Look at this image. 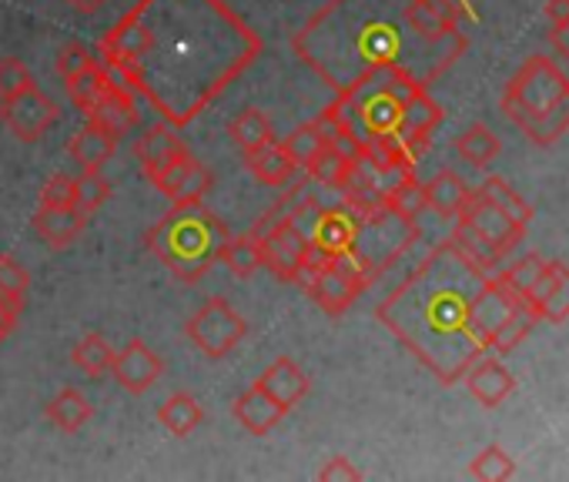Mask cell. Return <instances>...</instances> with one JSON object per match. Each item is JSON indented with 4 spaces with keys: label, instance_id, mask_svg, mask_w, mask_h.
Wrapping results in <instances>:
<instances>
[{
    "label": "cell",
    "instance_id": "obj_1",
    "mask_svg": "<svg viewBox=\"0 0 569 482\" xmlns=\"http://www.w3.org/2000/svg\"><path fill=\"white\" fill-rule=\"evenodd\" d=\"M98 51L114 81L184 128L261 58L264 41L224 0H138Z\"/></svg>",
    "mask_w": 569,
    "mask_h": 482
},
{
    "label": "cell",
    "instance_id": "obj_2",
    "mask_svg": "<svg viewBox=\"0 0 569 482\" xmlns=\"http://www.w3.org/2000/svg\"><path fill=\"white\" fill-rule=\"evenodd\" d=\"M489 275L452 238L439 241L376 305V319L442 385H456L472 362L489 355L479 329V299Z\"/></svg>",
    "mask_w": 569,
    "mask_h": 482
},
{
    "label": "cell",
    "instance_id": "obj_3",
    "mask_svg": "<svg viewBox=\"0 0 569 482\" xmlns=\"http://www.w3.org/2000/svg\"><path fill=\"white\" fill-rule=\"evenodd\" d=\"M406 8V4H402ZM389 14L386 0H329L306 28L292 38V51L339 94L372 71L399 68L426 84L449 68L429 54L409 51L406 38H416L406 14ZM429 88V84H426Z\"/></svg>",
    "mask_w": 569,
    "mask_h": 482
},
{
    "label": "cell",
    "instance_id": "obj_4",
    "mask_svg": "<svg viewBox=\"0 0 569 482\" xmlns=\"http://www.w3.org/2000/svg\"><path fill=\"white\" fill-rule=\"evenodd\" d=\"M224 241L228 228L204 208V201L171 204V211L144 234L148 252L184 285L201 282L218 265Z\"/></svg>",
    "mask_w": 569,
    "mask_h": 482
},
{
    "label": "cell",
    "instance_id": "obj_5",
    "mask_svg": "<svg viewBox=\"0 0 569 482\" xmlns=\"http://www.w3.org/2000/svg\"><path fill=\"white\" fill-rule=\"evenodd\" d=\"M499 108L532 144L549 148L569 131V78L549 58L532 54L506 81Z\"/></svg>",
    "mask_w": 569,
    "mask_h": 482
},
{
    "label": "cell",
    "instance_id": "obj_6",
    "mask_svg": "<svg viewBox=\"0 0 569 482\" xmlns=\"http://www.w3.org/2000/svg\"><path fill=\"white\" fill-rule=\"evenodd\" d=\"M416 238H419L416 221L399 218L389 208H379L359 221V234L352 241V252H346V255L359 265V272L372 285L389 265H396L409 252V245H416Z\"/></svg>",
    "mask_w": 569,
    "mask_h": 482
},
{
    "label": "cell",
    "instance_id": "obj_7",
    "mask_svg": "<svg viewBox=\"0 0 569 482\" xmlns=\"http://www.w3.org/2000/svg\"><path fill=\"white\" fill-rule=\"evenodd\" d=\"M184 335L191 339V345L198 352H204L208 359H224L228 352L238 349V342L248 335V322L244 315H238L231 309L228 299H211L204 302L184 325Z\"/></svg>",
    "mask_w": 569,
    "mask_h": 482
},
{
    "label": "cell",
    "instance_id": "obj_8",
    "mask_svg": "<svg viewBox=\"0 0 569 482\" xmlns=\"http://www.w3.org/2000/svg\"><path fill=\"white\" fill-rule=\"evenodd\" d=\"M366 289H369V282L359 272V265L349 255H336V259H326V265L316 272V279H312V285L306 292L316 299V305L326 315L342 319Z\"/></svg>",
    "mask_w": 569,
    "mask_h": 482
},
{
    "label": "cell",
    "instance_id": "obj_9",
    "mask_svg": "<svg viewBox=\"0 0 569 482\" xmlns=\"http://www.w3.org/2000/svg\"><path fill=\"white\" fill-rule=\"evenodd\" d=\"M61 118V108L34 84L31 91L0 101V124H4L18 141L34 144L41 141Z\"/></svg>",
    "mask_w": 569,
    "mask_h": 482
},
{
    "label": "cell",
    "instance_id": "obj_10",
    "mask_svg": "<svg viewBox=\"0 0 569 482\" xmlns=\"http://www.w3.org/2000/svg\"><path fill=\"white\" fill-rule=\"evenodd\" d=\"M309 231L302 228V221L284 218L278 221L264 238H261V255H264V269L278 279V282H296V272L302 269V262L309 259Z\"/></svg>",
    "mask_w": 569,
    "mask_h": 482
},
{
    "label": "cell",
    "instance_id": "obj_11",
    "mask_svg": "<svg viewBox=\"0 0 569 482\" xmlns=\"http://www.w3.org/2000/svg\"><path fill=\"white\" fill-rule=\"evenodd\" d=\"M456 218L466 221L472 231H479L486 241H492V245H496L502 255H512L516 245H522V238H526V224L512 221L502 208H496L492 201H486L479 191L469 194L466 208H462Z\"/></svg>",
    "mask_w": 569,
    "mask_h": 482
},
{
    "label": "cell",
    "instance_id": "obj_12",
    "mask_svg": "<svg viewBox=\"0 0 569 482\" xmlns=\"http://www.w3.org/2000/svg\"><path fill=\"white\" fill-rule=\"evenodd\" d=\"M359 214L349 208V204H339V208H316L312 214V228H309V241L326 255V259H336V255H346L352 252V241L359 234Z\"/></svg>",
    "mask_w": 569,
    "mask_h": 482
},
{
    "label": "cell",
    "instance_id": "obj_13",
    "mask_svg": "<svg viewBox=\"0 0 569 482\" xmlns=\"http://www.w3.org/2000/svg\"><path fill=\"white\" fill-rule=\"evenodd\" d=\"M118 385L131 395H144L158 385V379L164 375V362L151 352V345L144 339H131L121 352H114V365H111Z\"/></svg>",
    "mask_w": 569,
    "mask_h": 482
},
{
    "label": "cell",
    "instance_id": "obj_14",
    "mask_svg": "<svg viewBox=\"0 0 569 482\" xmlns=\"http://www.w3.org/2000/svg\"><path fill=\"white\" fill-rule=\"evenodd\" d=\"M171 204H181V201H204V194L211 191V171L191 154L184 151L178 161H171L158 181H151Z\"/></svg>",
    "mask_w": 569,
    "mask_h": 482
},
{
    "label": "cell",
    "instance_id": "obj_15",
    "mask_svg": "<svg viewBox=\"0 0 569 482\" xmlns=\"http://www.w3.org/2000/svg\"><path fill=\"white\" fill-rule=\"evenodd\" d=\"M31 228L41 234V241L54 252L71 249L74 241L84 234L88 228V211H81L78 204H54V208H38L31 218Z\"/></svg>",
    "mask_w": 569,
    "mask_h": 482
},
{
    "label": "cell",
    "instance_id": "obj_16",
    "mask_svg": "<svg viewBox=\"0 0 569 482\" xmlns=\"http://www.w3.org/2000/svg\"><path fill=\"white\" fill-rule=\"evenodd\" d=\"M254 385L258 389H264L274 402H281L284 409H296L306 395H309V389H312V379L306 375V369L296 362V359H289V355H281V359H274L258 379H254Z\"/></svg>",
    "mask_w": 569,
    "mask_h": 482
},
{
    "label": "cell",
    "instance_id": "obj_17",
    "mask_svg": "<svg viewBox=\"0 0 569 482\" xmlns=\"http://www.w3.org/2000/svg\"><path fill=\"white\" fill-rule=\"evenodd\" d=\"M462 382H466L469 395H472L482 409H496V405H502V402L516 392L512 372H509L499 359H489V355H482L479 362H472L469 372L462 375Z\"/></svg>",
    "mask_w": 569,
    "mask_h": 482
},
{
    "label": "cell",
    "instance_id": "obj_18",
    "mask_svg": "<svg viewBox=\"0 0 569 482\" xmlns=\"http://www.w3.org/2000/svg\"><path fill=\"white\" fill-rule=\"evenodd\" d=\"M138 118H141L138 101H134V94H131L121 81H114L111 91L98 101V108L88 111V121H94V124H98L101 131H108L111 138L131 134L134 124H138Z\"/></svg>",
    "mask_w": 569,
    "mask_h": 482
},
{
    "label": "cell",
    "instance_id": "obj_19",
    "mask_svg": "<svg viewBox=\"0 0 569 482\" xmlns=\"http://www.w3.org/2000/svg\"><path fill=\"white\" fill-rule=\"evenodd\" d=\"M184 151H188V144L168 128V121L158 124V128H151V131H144V134L138 138V144H134L138 164H141V171L148 174V181H158L161 171H164L171 161H178Z\"/></svg>",
    "mask_w": 569,
    "mask_h": 482
},
{
    "label": "cell",
    "instance_id": "obj_20",
    "mask_svg": "<svg viewBox=\"0 0 569 482\" xmlns=\"http://www.w3.org/2000/svg\"><path fill=\"white\" fill-rule=\"evenodd\" d=\"M231 412H234L238 425H241L244 432H251V435H268L284 415H289V409H284L281 402H274V399H271L264 389H258L254 382H251L248 392H241V395L234 399Z\"/></svg>",
    "mask_w": 569,
    "mask_h": 482
},
{
    "label": "cell",
    "instance_id": "obj_21",
    "mask_svg": "<svg viewBox=\"0 0 569 482\" xmlns=\"http://www.w3.org/2000/svg\"><path fill=\"white\" fill-rule=\"evenodd\" d=\"M114 151H118V138L101 131L94 121H88L68 144V154L74 158L81 171H101L114 158Z\"/></svg>",
    "mask_w": 569,
    "mask_h": 482
},
{
    "label": "cell",
    "instance_id": "obj_22",
    "mask_svg": "<svg viewBox=\"0 0 569 482\" xmlns=\"http://www.w3.org/2000/svg\"><path fill=\"white\" fill-rule=\"evenodd\" d=\"M244 168L264 184V188H284L292 181V174L299 171L296 161L289 158V151L281 148V141H271L251 154H244Z\"/></svg>",
    "mask_w": 569,
    "mask_h": 482
},
{
    "label": "cell",
    "instance_id": "obj_23",
    "mask_svg": "<svg viewBox=\"0 0 569 482\" xmlns=\"http://www.w3.org/2000/svg\"><path fill=\"white\" fill-rule=\"evenodd\" d=\"M426 208L429 211H436L439 218H456L462 208H466V201H469V184L456 174V171H436L426 184Z\"/></svg>",
    "mask_w": 569,
    "mask_h": 482
},
{
    "label": "cell",
    "instance_id": "obj_24",
    "mask_svg": "<svg viewBox=\"0 0 569 482\" xmlns=\"http://www.w3.org/2000/svg\"><path fill=\"white\" fill-rule=\"evenodd\" d=\"M228 138L234 141V148L241 154H251V151L274 141V128H271V121H268V114L261 108H244L241 114H234L228 121Z\"/></svg>",
    "mask_w": 569,
    "mask_h": 482
},
{
    "label": "cell",
    "instance_id": "obj_25",
    "mask_svg": "<svg viewBox=\"0 0 569 482\" xmlns=\"http://www.w3.org/2000/svg\"><path fill=\"white\" fill-rule=\"evenodd\" d=\"M48 419L51 425H58L61 432L74 435L78 429H84L94 419V405L84 392L78 389H61L51 402H48Z\"/></svg>",
    "mask_w": 569,
    "mask_h": 482
},
{
    "label": "cell",
    "instance_id": "obj_26",
    "mask_svg": "<svg viewBox=\"0 0 569 482\" xmlns=\"http://www.w3.org/2000/svg\"><path fill=\"white\" fill-rule=\"evenodd\" d=\"M218 262H221L234 279H251V275H258V272L264 269L261 241H258L254 234H238V238L228 234V241L221 245Z\"/></svg>",
    "mask_w": 569,
    "mask_h": 482
},
{
    "label": "cell",
    "instance_id": "obj_27",
    "mask_svg": "<svg viewBox=\"0 0 569 482\" xmlns=\"http://www.w3.org/2000/svg\"><path fill=\"white\" fill-rule=\"evenodd\" d=\"M158 422H161L171 435L184 439V435H191V432L204 422V409H201V402H198L191 392H174V395H168V399L161 402Z\"/></svg>",
    "mask_w": 569,
    "mask_h": 482
},
{
    "label": "cell",
    "instance_id": "obj_28",
    "mask_svg": "<svg viewBox=\"0 0 569 482\" xmlns=\"http://www.w3.org/2000/svg\"><path fill=\"white\" fill-rule=\"evenodd\" d=\"M111 84H114V74H111L101 61H98L94 68H88V71H81V74H74V78L64 81V88H68L71 101H74V108L84 111V114L98 108V101L111 91Z\"/></svg>",
    "mask_w": 569,
    "mask_h": 482
},
{
    "label": "cell",
    "instance_id": "obj_29",
    "mask_svg": "<svg viewBox=\"0 0 569 482\" xmlns=\"http://www.w3.org/2000/svg\"><path fill=\"white\" fill-rule=\"evenodd\" d=\"M442 124V108L432 101L429 88H419L406 98L402 104V134H422V138H432V131ZM396 131V134H399Z\"/></svg>",
    "mask_w": 569,
    "mask_h": 482
},
{
    "label": "cell",
    "instance_id": "obj_30",
    "mask_svg": "<svg viewBox=\"0 0 569 482\" xmlns=\"http://www.w3.org/2000/svg\"><path fill=\"white\" fill-rule=\"evenodd\" d=\"M452 148H456V154H459L466 164H472V168H489V164L499 158L502 141H499L486 124H472V128H466V131L452 141Z\"/></svg>",
    "mask_w": 569,
    "mask_h": 482
},
{
    "label": "cell",
    "instance_id": "obj_31",
    "mask_svg": "<svg viewBox=\"0 0 569 482\" xmlns=\"http://www.w3.org/2000/svg\"><path fill=\"white\" fill-rule=\"evenodd\" d=\"M71 359H74V365H78L84 375L101 379V375H108L111 365H114V349H111V342H108L101 332H88V335L74 345Z\"/></svg>",
    "mask_w": 569,
    "mask_h": 482
},
{
    "label": "cell",
    "instance_id": "obj_32",
    "mask_svg": "<svg viewBox=\"0 0 569 482\" xmlns=\"http://www.w3.org/2000/svg\"><path fill=\"white\" fill-rule=\"evenodd\" d=\"M386 208L396 211L399 218H409V221H419L426 208V188L422 181L416 178V171H409L406 178H399L389 191H386Z\"/></svg>",
    "mask_w": 569,
    "mask_h": 482
},
{
    "label": "cell",
    "instance_id": "obj_33",
    "mask_svg": "<svg viewBox=\"0 0 569 482\" xmlns=\"http://www.w3.org/2000/svg\"><path fill=\"white\" fill-rule=\"evenodd\" d=\"M452 241L456 245L476 262V265H482L486 272H496V269H502V262H506V255L492 245V241H486L479 231H472L466 221H459L456 218V228H452Z\"/></svg>",
    "mask_w": 569,
    "mask_h": 482
},
{
    "label": "cell",
    "instance_id": "obj_34",
    "mask_svg": "<svg viewBox=\"0 0 569 482\" xmlns=\"http://www.w3.org/2000/svg\"><path fill=\"white\" fill-rule=\"evenodd\" d=\"M281 148L289 151V158L296 161V168H309V164H312V161L329 148V138H326L322 124H319V121H312V124L296 128L289 138L281 141Z\"/></svg>",
    "mask_w": 569,
    "mask_h": 482
},
{
    "label": "cell",
    "instance_id": "obj_35",
    "mask_svg": "<svg viewBox=\"0 0 569 482\" xmlns=\"http://www.w3.org/2000/svg\"><path fill=\"white\" fill-rule=\"evenodd\" d=\"M31 292V275L14 255H0V302L11 305L14 312L24 309V299Z\"/></svg>",
    "mask_w": 569,
    "mask_h": 482
},
{
    "label": "cell",
    "instance_id": "obj_36",
    "mask_svg": "<svg viewBox=\"0 0 569 482\" xmlns=\"http://www.w3.org/2000/svg\"><path fill=\"white\" fill-rule=\"evenodd\" d=\"M486 201H492L496 208H502L512 221H519V224H529V218H532V208L526 204V198L519 194V191H512L502 178H486L479 188H476Z\"/></svg>",
    "mask_w": 569,
    "mask_h": 482
},
{
    "label": "cell",
    "instance_id": "obj_37",
    "mask_svg": "<svg viewBox=\"0 0 569 482\" xmlns=\"http://www.w3.org/2000/svg\"><path fill=\"white\" fill-rule=\"evenodd\" d=\"M536 315L539 322H552V325H562L569 319V265L566 262H556V285L536 305Z\"/></svg>",
    "mask_w": 569,
    "mask_h": 482
},
{
    "label": "cell",
    "instance_id": "obj_38",
    "mask_svg": "<svg viewBox=\"0 0 569 482\" xmlns=\"http://www.w3.org/2000/svg\"><path fill=\"white\" fill-rule=\"evenodd\" d=\"M472 479H482V482H502V479H512L516 475V462L509 459L506 449L499 445H486L466 469Z\"/></svg>",
    "mask_w": 569,
    "mask_h": 482
},
{
    "label": "cell",
    "instance_id": "obj_39",
    "mask_svg": "<svg viewBox=\"0 0 569 482\" xmlns=\"http://www.w3.org/2000/svg\"><path fill=\"white\" fill-rule=\"evenodd\" d=\"M319 184H326V188H332V191H339L342 184H346V178H349V171H352V158H346L342 151H336L332 144L306 168Z\"/></svg>",
    "mask_w": 569,
    "mask_h": 482
},
{
    "label": "cell",
    "instance_id": "obj_40",
    "mask_svg": "<svg viewBox=\"0 0 569 482\" xmlns=\"http://www.w3.org/2000/svg\"><path fill=\"white\" fill-rule=\"evenodd\" d=\"M111 181L101 171H81V178H74V204L81 211H98L108 198H111Z\"/></svg>",
    "mask_w": 569,
    "mask_h": 482
},
{
    "label": "cell",
    "instance_id": "obj_41",
    "mask_svg": "<svg viewBox=\"0 0 569 482\" xmlns=\"http://www.w3.org/2000/svg\"><path fill=\"white\" fill-rule=\"evenodd\" d=\"M542 265H546V259L536 255V252H529V255H522V259H516L512 265L496 269V272H499V279H502L512 292H519V295L526 299V292H529V285L536 282V275L542 272Z\"/></svg>",
    "mask_w": 569,
    "mask_h": 482
},
{
    "label": "cell",
    "instance_id": "obj_42",
    "mask_svg": "<svg viewBox=\"0 0 569 482\" xmlns=\"http://www.w3.org/2000/svg\"><path fill=\"white\" fill-rule=\"evenodd\" d=\"M38 81L34 74L24 68L21 58H0V101H8V98H18L24 91H31Z\"/></svg>",
    "mask_w": 569,
    "mask_h": 482
},
{
    "label": "cell",
    "instance_id": "obj_43",
    "mask_svg": "<svg viewBox=\"0 0 569 482\" xmlns=\"http://www.w3.org/2000/svg\"><path fill=\"white\" fill-rule=\"evenodd\" d=\"M101 58H94V51L88 48V44H81V41H71V44H64L61 51H58V61H54V68H58V74L68 81V78H74V74H81V71H88V68H94Z\"/></svg>",
    "mask_w": 569,
    "mask_h": 482
},
{
    "label": "cell",
    "instance_id": "obj_44",
    "mask_svg": "<svg viewBox=\"0 0 569 482\" xmlns=\"http://www.w3.org/2000/svg\"><path fill=\"white\" fill-rule=\"evenodd\" d=\"M41 204L54 208V204H74V178H68L64 171L51 174L48 184L41 188Z\"/></svg>",
    "mask_w": 569,
    "mask_h": 482
},
{
    "label": "cell",
    "instance_id": "obj_45",
    "mask_svg": "<svg viewBox=\"0 0 569 482\" xmlns=\"http://www.w3.org/2000/svg\"><path fill=\"white\" fill-rule=\"evenodd\" d=\"M319 479H322V482H352V479H362V472H359L346 455H332V459L319 469Z\"/></svg>",
    "mask_w": 569,
    "mask_h": 482
},
{
    "label": "cell",
    "instance_id": "obj_46",
    "mask_svg": "<svg viewBox=\"0 0 569 482\" xmlns=\"http://www.w3.org/2000/svg\"><path fill=\"white\" fill-rule=\"evenodd\" d=\"M549 44H552V51H556L559 58H569V21L552 24V31H549Z\"/></svg>",
    "mask_w": 569,
    "mask_h": 482
},
{
    "label": "cell",
    "instance_id": "obj_47",
    "mask_svg": "<svg viewBox=\"0 0 569 482\" xmlns=\"http://www.w3.org/2000/svg\"><path fill=\"white\" fill-rule=\"evenodd\" d=\"M18 315H21V312H14L11 305L0 302V345H4V342L18 332Z\"/></svg>",
    "mask_w": 569,
    "mask_h": 482
},
{
    "label": "cell",
    "instance_id": "obj_48",
    "mask_svg": "<svg viewBox=\"0 0 569 482\" xmlns=\"http://www.w3.org/2000/svg\"><path fill=\"white\" fill-rule=\"evenodd\" d=\"M546 18H549L552 24L569 21V0H546Z\"/></svg>",
    "mask_w": 569,
    "mask_h": 482
},
{
    "label": "cell",
    "instance_id": "obj_49",
    "mask_svg": "<svg viewBox=\"0 0 569 482\" xmlns=\"http://www.w3.org/2000/svg\"><path fill=\"white\" fill-rule=\"evenodd\" d=\"M68 4H71L74 11H81V14H98L101 8L111 4V0H68Z\"/></svg>",
    "mask_w": 569,
    "mask_h": 482
}]
</instances>
